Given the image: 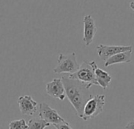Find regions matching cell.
<instances>
[{"label":"cell","instance_id":"3","mask_svg":"<svg viewBox=\"0 0 134 129\" xmlns=\"http://www.w3.org/2000/svg\"><path fill=\"white\" fill-rule=\"evenodd\" d=\"M106 97L103 94H97L92 96L86 102L81 119L87 121L90 119H94L98 116L103 110L106 104Z\"/></svg>","mask_w":134,"mask_h":129},{"label":"cell","instance_id":"1","mask_svg":"<svg viewBox=\"0 0 134 129\" xmlns=\"http://www.w3.org/2000/svg\"><path fill=\"white\" fill-rule=\"evenodd\" d=\"M62 81L65 88V96L76 110L78 117L81 118L84 107L88 100L92 97L88 90L81 82L69 78L67 75L62 77Z\"/></svg>","mask_w":134,"mask_h":129},{"label":"cell","instance_id":"16","mask_svg":"<svg viewBox=\"0 0 134 129\" xmlns=\"http://www.w3.org/2000/svg\"><path fill=\"white\" fill-rule=\"evenodd\" d=\"M129 7H130V8L134 11V2H131V3H129Z\"/></svg>","mask_w":134,"mask_h":129},{"label":"cell","instance_id":"2","mask_svg":"<svg viewBox=\"0 0 134 129\" xmlns=\"http://www.w3.org/2000/svg\"><path fill=\"white\" fill-rule=\"evenodd\" d=\"M97 65L95 61H84L80 65L78 70L70 74L68 77L81 82L89 90L93 85H98L95 76V67Z\"/></svg>","mask_w":134,"mask_h":129},{"label":"cell","instance_id":"10","mask_svg":"<svg viewBox=\"0 0 134 129\" xmlns=\"http://www.w3.org/2000/svg\"><path fill=\"white\" fill-rule=\"evenodd\" d=\"M132 52V50H129L127 51L115 54L105 61L104 66L106 68H107L109 66H111V65H114V64H117V63H129L131 62Z\"/></svg>","mask_w":134,"mask_h":129},{"label":"cell","instance_id":"15","mask_svg":"<svg viewBox=\"0 0 134 129\" xmlns=\"http://www.w3.org/2000/svg\"><path fill=\"white\" fill-rule=\"evenodd\" d=\"M125 129H134V119L129 121V123L125 127Z\"/></svg>","mask_w":134,"mask_h":129},{"label":"cell","instance_id":"12","mask_svg":"<svg viewBox=\"0 0 134 129\" xmlns=\"http://www.w3.org/2000/svg\"><path fill=\"white\" fill-rule=\"evenodd\" d=\"M51 124L41 118H32L29 120L27 129H45Z\"/></svg>","mask_w":134,"mask_h":129},{"label":"cell","instance_id":"9","mask_svg":"<svg viewBox=\"0 0 134 129\" xmlns=\"http://www.w3.org/2000/svg\"><path fill=\"white\" fill-rule=\"evenodd\" d=\"M18 105L21 114L27 116L34 115L38 109V103L33 100L31 96H21L18 100Z\"/></svg>","mask_w":134,"mask_h":129},{"label":"cell","instance_id":"14","mask_svg":"<svg viewBox=\"0 0 134 129\" xmlns=\"http://www.w3.org/2000/svg\"><path fill=\"white\" fill-rule=\"evenodd\" d=\"M54 127L56 128V129H73L70 123L67 122V121H64V122H62V123H56V124H53Z\"/></svg>","mask_w":134,"mask_h":129},{"label":"cell","instance_id":"7","mask_svg":"<svg viewBox=\"0 0 134 129\" xmlns=\"http://www.w3.org/2000/svg\"><path fill=\"white\" fill-rule=\"evenodd\" d=\"M84 23V34L83 42L85 46H89L94 40V37L97 32L95 20L91 15H85L83 18Z\"/></svg>","mask_w":134,"mask_h":129},{"label":"cell","instance_id":"6","mask_svg":"<svg viewBox=\"0 0 134 129\" xmlns=\"http://www.w3.org/2000/svg\"><path fill=\"white\" fill-rule=\"evenodd\" d=\"M129 50H132V46H121V45H105L99 44L96 47V51L99 57L106 61L110 57L113 56L115 54L127 51Z\"/></svg>","mask_w":134,"mask_h":129},{"label":"cell","instance_id":"13","mask_svg":"<svg viewBox=\"0 0 134 129\" xmlns=\"http://www.w3.org/2000/svg\"><path fill=\"white\" fill-rule=\"evenodd\" d=\"M28 124L24 119L13 120L9 124V129H27Z\"/></svg>","mask_w":134,"mask_h":129},{"label":"cell","instance_id":"4","mask_svg":"<svg viewBox=\"0 0 134 129\" xmlns=\"http://www.w3.org/2000/svg\"><path fill=\"white\" fill-rule=\"evenodd\" d=\"M79 67L80 65L77 63V55L75 52H72L68 55L60 53L58 57V64L53 69V71L55 74H73L78 70Z\"/></svg>","mask_w":134,"mask_h":129},{"label":"cell","instance_id":"8","mask_svg":"<svg viewBox=\"0 0 134 129\" xmlns=\"http://www.w3.org/2000/svg\"><path fill=\"white\" fill-rule=\"evenodd\" d=\"M46 92L49 96L63 101L65 97V93L62 79H54L47 83Z\"/></svg>","mask_w":134,"mask_h":129},{"label":"cell","instance_id":"11","mask_svg":"<svg viewBox=\"0 0 134 129\" xmlns=\"http://www.w3.org/2000/svg\"><path fill=\"white\" fill-rule=\"evenodd\" d=\"M95 76L98 86L106 90L112 80V77L105 71L99 68L97 65L95 67Z\"/></svg>","mask_w":134,"mask_h":129},{"label":"cell","instance_id":"5","mask_svg":"<svg viewBox=\"0 0 134 129\" xmlns=\"http://www.w3.org/2000/svg\"><path fill=\"white\" fill-rule=\"evenodd\" d=\"M39 117L50 124H56L65 121L55 109H52L49 105L44 102L39 105Z\"/></svg>","mask_w":134,"mask_h":129}]
</instances>
